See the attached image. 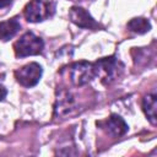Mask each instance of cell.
I'll use <instances>...</instances> for the list:
<instances>
[{
    "label": "cell",
    "instance_id": "obj_3",
    "mask_svg": "<svg viewBox=\"0 0 157 157\" xmlns=\"http://www.w3.org/2000/svg\"><path fill=\"white\" fill-rule=\"evenodd\" d=\"M80 102L77 96L69 90H60L56 96L55 102V115L60 118H67L74 114L80 113L81 110Z\"/></svg>",
    "mask_w": 157,
    "mask_h": 157
},
{
    "label": "cell",
    "instance_id": "obj_2",
    "mask_svg": "<svg viewBox=\"0 0 157 157\" xmlns=\"http://www.w3.org/2000/svg\"><path fill=\"white\" fill-rule=\"evenodd\" d=\"M93 65H94L96 76L101 77V80L104 85H108V83L113 82L115 78H118L124 67V65L114 56L99 59Z\"/></svg>",
    "mask_w": 157,
    "mask_h": 157
},
{
    "label": "cell",
    "instance_id": "obj_4",
    "mask_svg": "<svg viewBox=\"0 0 157 157\" xmlns=\"http://www.w3.org/2000/svg\"><path fill=\"white\" fill-rule=\"evenodd\" d=\"M55 10L54 2L44 0H31L25 7V17L28 22H40L53 16Z\"/></svg>",
    "mask_w": 157,
    "mask_h": 157
},
{
    "label": "cell",
    "instance_id": "obj_12",
    "mask_svg": "<svg viewBox=\"0 0 157 157\" xmlns=\"http://www.w3.org/2000/svg\"><path fill=\"white\" fill-rule=\"evenodd\" d=\"M6 94H7V91H6V88L0 83V101H4V98L6 97Z\"/></svg>",
    "mask_w": 157,
    "mask_h": 157
},
{
    "label": "cell",
    "instance_id": "obj_8",
    "mask_svg": "<svg viewBox=\"0 0 157 157\" xmlns=\"http://www.w3.org/2000/svg\"><path fill=\"white\" fill-rule=\"evenodd\" d=\"M103 124H104L103 128H105L107 132L114 137L123 136L129 130V126L125 123V120L118 114H110V117Z\"/></svg>",
    "mask_w": 157,
    "mask_h": 157
},
{
    "label": "cell",
    "instance_id": "obj_6",
    "mask_svg": "<svg viewBox=\"0 0 157 157\" xmlns=\"http://www.w3.org/2000/svg\"><path fill=\"white\" fill-rule=\"evenodd\" d=\"M43 74V69L37 63H29L21 69L15 71V77L17 82L23 87H33L36 86Z\"/></svg>",
    "mask_w": 157,
    "mask_h": 157
},
{
    "label": "cell",
    "instance_id": "obj_10",
    "mask_svg": "<svg viewBox=\"0 0 157 157\" xmlns=\"http://www.w3.org/2000/svg\"><path fill=\"white\" fill-rule=\"evenodd\" d=\"M21 25L16 17L6 20L0 22V39L9 40L16 36V33L20 31Z\"/></svg>",
    "mask_w": 157,
    "mask_h": 157
},
{
    "label": "cell",
    "instance_id": "obj_9",
    "mask_svg": "<svg viewBox=\"0 0 157 157\" xmlns=\"http://www.w3.org/2000/svg\"><path fill=\"white\" fill-rule=\"evenodd\" d=\"M142 109L148 121L152 125H156L157 123V97L155 93H150L144 97Z\"/></svg>",
    "mask_w": 157,
    "mask_h": 157
},
{
    "label": "cell",
    "instance_id": "obj_7",
    "mask_svg": "<svg viewBox=\"0 0 157 157\" xmlns=\"http://www.w3.org/2000/svg\"><path fill=\"white\" fill-rule=\"evenodd\" d=\"M69 17H70L71 22H74L76 26L81 27V28H87V29L98 28V23L83 7L72 6L69 11Z\"/></svg>",
    "mask_w": 157,
    "mask_h": 157
},
{
    "label": "cell",
    "instance_id": "obj_11",
    "mask_svg": "<svg viewBox=\"0 0 157 157\" xmlns=\"http://www.w3.org/2000/svg\"><path fill=\"white\" fill-rule=\"evenodd\" d=\"M128 28L129 31L137 33V34H144L151 29V23L147 18L144 17H135L128 22Z\"/></svg>",
    "mask_w": 157,
    "mask_h": 157
},
{
    "label": "cell",
    "instance_id": "obj_13",
    "mask_svg": "<svg viewBox=\"0 0 157 157\" xmlns=\"http://www.w3.org/2000/svg\"><path fill=\"white\" fill-rule=\"evenodd\" d=\"M11 2H12V0H0V9H4L9 5H11Z\"/></svg>",
    "mask_w": 157,
    "mask_h": 157
},
{
    "label": "cell",
    "instance_id": "obj_5",
    "mask_svg": "<svg viewBox=\"0 0 157 157\" xmlns=\"http://www.w3.org/2000/svg\"><path fill=\"white\" fill-rule=\"evenodd\" d=\"M93 77H96V72L94 65L92 63L80 61L70 66V80L76 87L87 85Z\"/></svg>",
    "mask_w": 157,
    "mask_h": 157
},
{
    "label": "cell",
    "instance_id": "obj_1",
    "mask_svg": "<svg viewBox=\"0 0 157 157\" xmlns=\"http://www.w3.org/2000/svg\"><path fill=\"white\" fill-rule=\"evenodd\" d=\"M43 49H44L43 39L36 36L33 32H26L13 44V50L17 58L38 55V54H42Z\"/></svg>",
    "mask_w": 157,
    "mask_h": 157
}]
</instances>
